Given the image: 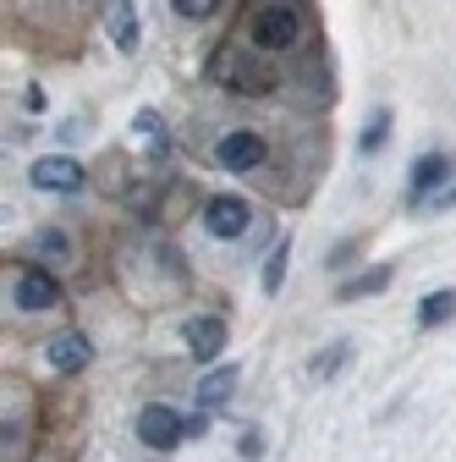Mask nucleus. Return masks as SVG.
<instances>
[{
	"instance_id": "9b49d317",
	"label": "nucleus",
	"mask_w": 456,
	"mask_h": 462,
	"mask_svg": "<svg viewBox=\"0 0 456 462\" xmlns=\"http://www.w3.org/2000/svg\"><path fill=\"white\" fill-rule=\"evenodd\" d=\"M232 391H237V364H220V369H209V374L198 380V413L220 408V402H232Z\"/></svg>"
},
{
	"instance_id": "9d476101",
	"label": "nucleus",
	"mask_w": 456,
	"mask_h": 462,
	"mask_svg": "<svg viewBox=\"0 0 456 462\" xmlns=\"http://www.w3.org/2000/svg\"><path fill=\"white\" fill-rule=\"evenodd\" d=\"M105 33L116 39L122 55L138 50V12H132V0H105Z\"/></svg>"
},
{
	"instance_id": "4468645a",
	"label": "nucleus",
	"mask_w": 456,
	"mask_h": 462,
	"mask_svg": "<svg viewBox=\"0 0 456 462\" xmlns=\"http://www.w3.org/2000/svg\"><path fill=\"white\" fill-rule=\"evenodd\" d=\"M132 138H138V143H149L154 154H165V143H170V138H165L160 110H138V116H132Z\"/></svg>"
},
{
	"instance_id": "39448f33",
	"label": "nucleus",
	"mask_w": 456,
	"mask_h": 462,
	"mask_svg": "<svg viewBox=\"0 0 456 462\" xmlns=\"http://www.w3.org/2000/svg\"><path fill=\"white\" fill-rule=\"evenodd\" d=\"M28 177H33L39 193H78V188L88 182V171H83L72 154H50V160H39V165L28 171Z\"/></svg>"
},
{
	"instance_id": "7ed1b4c3",
	"label": "nucleus",
	"mask_w": 456,
	"mask_h": 462,
	"mask_svg": "<svg viewBox=\"0 0 456 462\" xmlns=\"http://www.w3.org/2000/svg\"><path fill=\"white\" fill-rule=\"evenodd\" d=\"M214 160H220V171H237V177H248V171H259V165L269 160V143H264L259 133H225V138L214 143Z\"/></svg>"
},
{
	"instance_id": "aec40b11",
	"label": "nucleus",
	"mask_w": 456,
	"mask_h": 462,
	"mask_svg": "<svg viewBox=\"0 0 456 462\" xmlns=\"http://www.w3.org/2000/svg\"><path fill=\"white\" fill-rule=\"evenodd\" d=\"M204 430H209V413H193V419H187V440H198Z\"/></svg>"
},
{
	"instance_id": "0eeeda50",
	"label": "nucleus",
	"mask_w": 456,
	"mask_h": 462,
	"mask_svg": "<svg viewBox=\"0 0 456 462\" xmlns=\"http://www.w3.org/2000/svg\"><path fill=\"white\" fill-rule=\"evenodd\" d=\"M182 336H187V353L209 364V358H220V346H225V319L220 314H193Z\"/></svg>"
},
{
	"instance_id": "dca6fc26",
	"label": "nucleus",
	"mask_w": 456,
	"mask_h": 462,
	"mask_svg": "<svg viewBox=\"0 0 456 462\" xmlns=\"http://www.w3.org/2000/svg\"><path fill=\"white\" fill-rule=\"evenodd\" d=\"M385 286H390V264H374L369 275H358V281H347V286H341V298H369V292H385Z\"/></svg>"
},
{
	"instance_id": "f8f14e48",
	"label": "nucleus",
	"mask_w": 456,
	"mask_h": 462,
	"mask_svg": "<svg viewBox=\"0 0 456 462\" xmlns=\"http://www.w3.org/2000/svg\"><path fill=\"white\" fill-rule=\"evenodd\" d=\"M28 254L44 259V264H67V259H72V237H67V231H55V226H44V231H33Z\"/></svg>"
},
{
	"instance_id": "a211bd4d",
	"label": "nucleus",
	"mask_w": 456,
	"mask_h": 462,
	"mask_svg": "<svg viewBox=\"0 0 456 462\" xmlns=\"http://www.w3.org/2000/svg\"><path fill=\"white\" fill-rule=\"evenodd\" d=\"M170 12H177L182 23H209L220 12V0H170Z\"/></svg>"
},
{
	"instance_id": "6ab92c4d",
	"label": "nucleus",
	"mask_w": 456,
	"mask_h": 462,
	"mask_svg": "<svg viewBox=\"0 0 456 462\" xmlns=\"http://www.w3.org/2000/svg\"><path fill=\"white\" fill-rule=\"evenodd\" d=\"M347 353H352V346H347V341H335L324 358H314V374H319V380H324V374H335L341 364H347Z\"/></svg>"
},
{
	"instance_id": "ddd939ff",
	"label": "nucleus",
	"mask_w": 456,
	"mask_h": 462,
	"mask_svg": "<svg viewBox=\"0 0 456 462\" xmlns=\"http://www.w3.org/2000/svg\"><path fill=\"white\" fill-rule=\"evenodd\" d=\"M287 259H292V237H280V243L269 248V259H264V275H259V286H264L269 298L287 286Z\"/></svg>"
},
{
	"instance_id": "4be33fe9",
	"label": "nucleus",
	"mask_w": 456,
	"mask_h": 462,
	"mask_svg": "<svg viewBox=\"0 0 456 462\" xmlns=\"http://www.w3.org/2000/svg\"><path fill=\"white\" fill-rule=\"evenodd\" d=\"M445 204H456V193H445Z\"/></svg>"
},
{
	"instance_id": "f3484780",
	"label": "nucleus",
	"mask_w": 456,
	"mask_h": 462,
	"mask_svg": "<svg viewBox=\"0 0 456 462\" xmlns=\"http://www.w3.org/2000/svg\"><path fill=\"white\" fill-rule=\"evenodd\" d=\"M385 138H390V110L379 105V110L369 116V127H363V154H374V149H385Z\"/></svg>"
},
{
	"instance_id": "2eb2a0df",
	"label": "nucleus",
	"mask_w": 456,
	"mask_h": 462,
	"mask_svg": "<svg viewBox=\"0 0 456 462\" xmlns=\"http://www.w3.org/2000/svg\"><path fill=\"white\" fill-rule=\"evenodd\" d=\"M451 314H456V292H429V298H424V309H418V325H424V330H434V325H445Z\"/></svg>"
},
{
	"instance_id": "423d86ee",
	"label": "nucleus",
	"mask_w": 456,
	"mask_h": 462,
	"mask_svg": "<svg viewBox=\"0 0 456 462\" xmlns=\"http://www.w3.org/2000/svg\"><path fill=\"white\" fill-rule=\"evenodd\" d=\"M88 358H94V346H88L83 330H61V336L50 341V369H55V374H83Z\"/></svg>"
},
{
	"instance_id": "f03ea898",
	"label": "nucleus",
	"mask_w": 456,
	"mask_h": 462,
	"mask_svg": "<svg viewBox=\"0 0 456 462\" xmlns=\"http://www.w3.org/2000/svg\"><path fill=\"white\" fill-rule=\"evenodd\" d=\"M248 226H253V204L237 199V193H214L204 204V231H209V237H220V243H237Z\"/></svg>"
},
{
	"instance_id": "f257e3e1",
	"label": "nucleus",
	"mask_w": 456,
	"mask_h": 462,
	"mask_svg": "<svg viewBox=\"0 0 456 462\" xmlns=\"http://www.w3.org/2000/svg\"><path fill=\"white\" fill-rule=\"evenodd\" d=\"M308 44V6L303 0H248L242 12V50L264 55H297Z\"/></svg>"
},
{
	"instance_id": "412c9836",
	"label": "nucleus",
	"mask_w": 456,
	"mask_h": 462,
	"mask_svg": "<svg viewBox=\"0 0 456 462\" xmlns=\"http://www.w3.org/2000/svg\"><path fill=\"white\" fill-rule=\"evenodd\" d=\"M259 451H264V440H259V430H248L242 435V457H259Z\"/></svg>"
},
{
	"instance_id": "1a4fd4ad",
	"label": "nucleus",
	"mask_w": 456,
	"mask_h": 462,
	"mask_svg": "<svg viewBox=\"0 0 456 462\" xmlns=\"http://www.w3.org/2000/svg\"><path fill=\"white\" fill-rule=\"evenodd\" d=\"M451 154H418V165H413V177H407V199H429L440 182H451Z\"/></svg>"
},
{
	"instance_id": "6e6552de",
	"label": "nucleus",
	"mask_w": 456,
	"mask_h": 462,
	"mask_svg": "<svg viewBox=\"0 0 456 462\" xmlns=\"http://www.w3.org/2000/svg\"><path fill=\"white\" fill-rule=\"evenodd\" d=\"M55 303H61V286H55V275H44V270H23V275H17V309L44 314V309H55Z\"/></svg>"
},
{
	"instance_id": "20e7f679",
	"label": "nucleus",
	"mask_w": 456,
	"mask_h": 462,
	"mask_svg": "<svg viewBox=\"0 0 456 462\" xmlns=\"http://www.w3.org/2000/svg\"><path fill=\"white\" fill-rule=\"evenodd\" d=\"M138 435L154 446V451H170L182 435H187V419L177 408H165V402H149V408L138 413Z\"/></svg>"
}]
</instances>
